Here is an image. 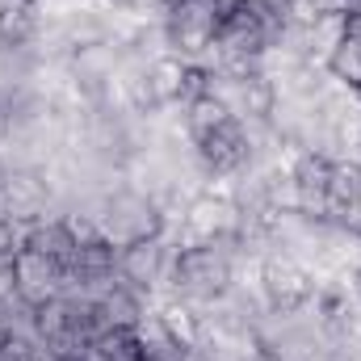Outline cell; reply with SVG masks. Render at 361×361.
I'll return each mask as SVG.
<instances>
[{
	"mask_svg": "<svg viewBox=\"0 0 361 361\" xmlns=\"http://www.w3.org/2000/svg\"><path fill=\"white\" fill-rule=\"evenodd\" d=\"M101 231H105V240L114 248H126L135 240L169 235V219L160 214V206L147 193L122 185V189H114V193L101 197Z\"/></svg>",
	"mask_w": 361,
	"mask_h": 361,
	"instance_id": "cell-1",
	"label": "cell"
},
{
	"mask_svg": "<svg viewBox=\"0 0 361 361\" xmlns=\"http://www.w3.org/2000/svg\"><path fill=\"white\" fill-rule=\"evenodd\" d=\"M223 0H185L164 8L160 25H164V42L169 51L180 59H206V51L214 47L219 38V25H223Z\"/></svg>",
	"mask_w": 361,
	"mask_h": 361,
	"instance_id": "cell-2",
	"label": "cell"
},
{
	"mask_svg": "<svg viewBox=\"0 0 361 361\" xmlns=\"http://www.w3.org/2000/svg\"><path fill=\"white\" fill-rule=\"evenodd\" d=\"M311 294H315L311 269L294 252L269 248L265 265H261V298H265V307L277 311V315H298V311H307Z\"/></svg>",
	"mask_w": 361,
	"mask_h": 361,
	"instance_id": "cell-3",
	"label": "cell"
},
{
	"mask_svg": "<svg viewBox=\"0 0 361 361\" xmlns=\"http://www.w3.org/2000/svg\"><path fill=\"white\" fill-rule=\"evenodd\" d=\"M193 160L206 177H244L257 160V147H252V130L244 118H231L223 122L214 135H206L202 143H193Z\"/></svg>",
	"mask_w": 361,
	"mask_h": 361,
	"instance_id": "cell-4",
	"label": "cell"
},
{
	"mask_svg": "<svg viewBox=\"0 0 361 361\" xmlns=\"http://www.w3.org/2000/svg\"><path fill=\"white\" fill-rule=\"evenodd\" d=\"M173 240L169 235H156V240H135L126 248H118V277L135 290H143L156 307V298L164 294V281L173 269Z\"/></svg>",
	"mask_w": 361,
	"mask_h": 361,
	"instance_id": "cell-5",
	"label": "cell"
},
{
	"mask_svg": "<svg viewBox=\"0 0 361 361\" xmlns=\"http://www.w3.org/2000/svg\"><path fill=\"white\" fill-rule=\"evenodd\" d=\"M13 281H17V298L25 307H42V302H51L68 290V265L55 261V257L21 248L13 257Z\"/></svg>",
	"mask_w": 361,
	"mask_h": 361,
	"instance_id": "cell-6",
	"label": "cell"
},
{
	"mask_svg": "<svg viewBox=\"0 0 361 361\" xmlns=\"http://www.w3.org/2000/svg\"><path fill=\"white\" fill-rule=\"evenodd\" d=\"M4 193H8V210H13V219L17 223H34V219H47V210H55L59 202H55V193H51V185L47 177L34 169V164H13V169H4Z\"/></svg>",
	"mask_w": 361,
	"mask_h": 361,
	"instance_id": "cell-7",
	"label": "cell"
},
{
	"mask_svg": "<svg viewBox=\"0 0 361 361\" xmlns=\"http://www.w3.org/2000/svg\"><path fill=\"white\" fill-rule=\"evenodd\" d=\"M47 25L42 0H0V51L21 55L38 42Z\"/></svg>",
	"mask_w": 361,
	"mask_h": 361,
	"instance_id": "cell-8",
	"label": "cell"
},
{
	"mask_svg": "<svg viewBox=\"0 0 361 361\" xmlns=\"http://www.w3.org/2000/svg\"><path fill=\"white\" fill-rule=\"evenodd\" d=\"M156 319L164 328V336L177 345V349H197L202 345V307L180 298V294H169L156 302Z\"/></svg>",
	"mask_w": 361,
	"mask_h": 361,
	"instance_id": "cell-9",
	"label": "cell"
},
{
	"mask_svg": "<svg viewBox=\"0 0 361 361\" xmlns=\"http://www.w3.org/2000/svg\"><path fill=\"white\" fill-rule=\"evenodd\" d=\"M277 105H281V85H277L273 72L261 68V72H252V76L240 80V92H235V118H244V122H273Z\"/></svg>",
	"mask_w": 361,
	"mask_h": 361,
	"instance_id": "cell-10",
	"label": "cell"
},
{
	"mask_svg": "<svg viewBox=\"0 0 361 361\" xmlns=\"http://www.w3.org/2000/svg\"><path fill=\"white\" fill-rule=\"evenodd\" d=\"M185 72H189V59H180L173 51H160L156 59H147V89L156 97V109L180 105V97H185Z\"/></svg>",
	"mask_w": 361,
	"mask_h": 361,
	"instance_id": "cell-11",
	"label": "cell"
},
{
	"mask_svg": "<svg viewBox=\"0 0 361 361\" xmlns=\"http://www.w3.org/2000/svg\"><path fill=\"white\" fill-rule=\"evenodd\" d=\"M235 114L219 101V97H197V101H189V105H180V122H185V139L189 143H202L206 135H214L223 122H231Z\"/></svg>",
	"mask_w": 361,
	"mask_h": 361,
	"instance_id": "cell-12",
	"label": "cell"
},
{
	"mask_svg": "<svg viewBox=\"0 0 361 361\" xmlns=\"http://www.w3.org/2000/svg\"><path fill=\"white\" fill-rule=\"evenodd\" d=\"M324 72H328L332 85H341V89H349V92H361V38L357 34H345L336 42V51L328 55Z\"/></svg>",
	"mask_w": 361,
	"mask_h": 361,
	"instance_id": "cell-13",
	"label": "cell"
},
{
	"mask_svg": "<svg viewBox=\"0 0 361 361\" xmlns=\"http://www.w3.org/2000/svg\"><path fill=\"white\" fill-rule=\"evenodd\" d=\"M17 252H21V223L17 219H0V269L13 265Z\"/></svg>",
	"mask_w": 361,
	"mask_h": 361,
	"instance_id": "cell-14",
	"label": "cell"
},
{
	"mask_svg": "<svg viewBox=\"0 0 361 361\" xmlns=\"http://www.w3.org/2000/svg\"><path fill=\"white\" fill-rule=\"evenodd\" d=\"M315 8V17H345L353 8V0H307Z\"/></svg>",
	"mask_w": 361,
	"mask_h": 361,
	"instance_id": "cell-15",
	"label": "cell"
},
{
	"mask_svg": "<svg viewBox=\"0 0 361 361\" xmlns=\"http://www.w3.org/2000/svg\"><path fill=\"white\" fill-rule=\"evenodd\" d=\"M13 298H17V281H13V265H4L0 269V307L13 302Z\"/></svg>",
	"mask_w": 361,
	"mask_h": 361,
	"instance_id": "cell-16",
	"label": "cell"
},
{
	"mask_svg": "<svg viewBox=\"0 0 361 361\" xmlns=\"http://www.w3.org/2000/svg\"><path fill=\"white\" fill-rule=\"evenodd\" d=\"M349 290H353V298L361 302V265H353V269H349Z\"/></svg>",
	"mask_w": 361,
	"mask_h": 361,
	"instance_id": "cell-17",
	"label": "cell"
},
{
	"mask_svg": "<svg viewBox=\"0 0 361 361\" xmlns=\"http://www.w3.org/2000/svg\"><path fill=\"white\" fill-rule=\"evenodd\" d=\"M0 219H13V210H8V193H4V180H0Z\"/></svg>",
	"mask_w": 361,
	"mask_h": 361,
	"instance_id": "cell-18",
	"label": "cell"
},
{
	"mask_svg": "<svg viewBox=\"0 0 361 361\" xmlns=\"http://www.w3.org/2000/svg\"><path fill=\"white\" fill-rule=\"evenodd\" d=\"M252 361H281V357H277L273 349H261V353H257V357H252Z\"/></svg>",
	"mask_w": 361,
	"mask_h": 361,
	"instance_id": "cell-19",
	"label": "cell"
},
{
	"mask_svg": "<svg viewBox=\"0 0 361 361\" xmlns=\"http://www.w3.org/2000/svg\"><path fill=\"white\" fill-rule=\"evenodd\" d=\"M341 361H361V349H353V353H345Z\"/></svg>",
	"mask_w": 361,
	"mask_h": 361,
	"instance_id": "cell-20",
	"label": "cell"
},
{
	"mask_svg": "<svg viewBox=\"0 0 361 361\" xmlns=\"http://www.w3.org/2000/svg\"><path fill=\"white\" fill-rule=\"evenodd\" d=\"M357 152H361V143H357Z\"/></svg>",
	"mask_w": 361,
	"mask_h": 361,
	"instance_id": "cell-21",
	"label": "cell"
},
{
	"mask_svg": "<svg viewBox=\"0 0 361 361\" xmlns=\"http://www.w3.org/2000/svg\"><path fill=\"white\" fill-rule=\"evenodd\" d=\"M357 101H361V92H357Z\"/></svg>",
	"mask_w": 361,
	"mask_h": 361,
	"instance_id": "cell-22",
	"label": "cell"
}]
</instances>
